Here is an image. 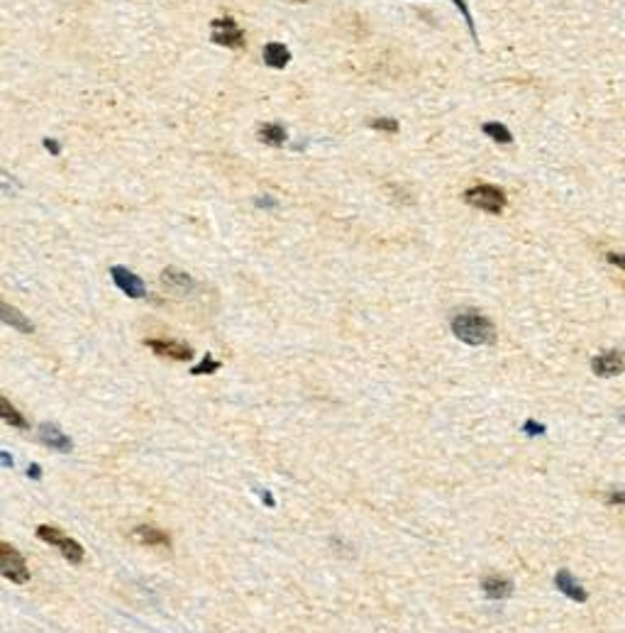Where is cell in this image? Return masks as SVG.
<instances>
[{
	"label": "cell",
	"mask_w": 625,
	"mask_h": 633,
	"mask_svg": "<svg viewBox=\"0 0 625 633\" xmlns=\"http://www.w3.org/2000/svg\"><path fill=\"white\" fill-rule=\"evenodd\" d=\"M452 333L457 340H462L464 345H491L496 340V328L486 315L476 313V311H467V313H459L452 318Z\"/></svg>",
	"instance_id": "cell-1"
},
{
	"label": "cell",
	"mask_w": 625,
	"mask_h": 633,
	"mask_svg": "<svg viewBox=\"0 0 625 633\" xmlns=\"http://www.w3.org/2000/svg\"><path fill=\"white\" fill-rule=\"evenodd\" d=\"M464 201H467L469 206L484 211V213L498 215V213H503L508 198H506V193H503V189H498V186L479 184V186H471L469 191H464Z\"/></svg>",
	"instance_id": "cell-2"
},
{
	"label": "cell",
	"mask_w": 625,
	"mask_h": 633,
	"mask_svg": "<svg viewBox=\"0 0 625 633\" xmlns=\"http://www.w3.org/2000/svg\"><path fill=\"white\" fill-rule=\"evenodd\" d=\"M0 575L17 584H25L29 580V567L23 553L15 545L3 543V540H0Z\"/></svg>",
	"instance_id": "cell-3"
},
{
	"label": "cell",
	"mask_w": 625,
	"mask_h": 633,
	"mask_svg": "<svg viewBox=\"0 0 625 633\" xmlns=\"http://www.w3.org/2000/svg\"><path fill=\"white\" fill-rule=\"evenodd\" d=\"M210 27H212L210 40L215 42V45L228 47V49H242V47H245V32H242L240 25L234 23V17H230V15L218 17V20H212L210 23Z\"/></svg>",
	"instance_id": "cell-4"
},
{
	"label": "cell",
	"mask_w": 625,
	"mask_h": 633,
	"mask_svg": "<svg viewBox=\"0 0 625 633\" xmlns=\"http://www.w3.org/2000/svg\"><path fill=\"white\" fill-rule=\"evenodd\" d=\"M37 538H42L45 543L59 548L66 560H71V562H81V560H84V548H81V545H78L73 538H69L66 533L59 531V528H54V526H39L37 528Z\"/></svg>",
	"instance_id": "cell-5"
},
{
	"label": "cell",
	"mask_w": 625,
	"mask_h": 633,
	"mask_svg": "<svg viewBox=\"0 0 625 633\" xmlns=\"http://www.w3.org/2000/svg\"><path fill=\"white\" fill-rule=\"evenodd\" d=\"M110 276H112V281H115L117 289H120L123 294H127L130 298H145L147 296L145 281L134 274V272L125 270V267H112Z\"/></svg>",
	"instance_id": "cell-6"
},
{
	"label": "cell",
	"mask_w": 625,
	"mask_h": 633,
	"mask_svg": "<svg viewBox=\"0 0 625 633\" xmlns=\"http://www.w3.org/2000/svg\"><path fill=\"white\" fill-rule=\"evenodd\" d=\"M147 345H149L156 355H162V357H169V359H179V362H186V359L193 357L191 345L179 342V340H164V337H156V340H147Z\"/></svg>",
	"instance_id": "cell-7"
},
{
	"label": "cell",
	"mask_w": 625,
	"mask_h": 633,
	"mask_svg": "<svg viewBox=\"0 0 625 633\" xmlns=\"http://www.w3.org/2000/svg\"><path fill=\"white\" fill-rule=\"evenodd\" d=\"M623 367L625 362L620 350H609V353H601L591 359V370L596 377H615L623 372Z\"/></svg>",
	"instance_id": "cell-8"
},
{
	"label": "cell",
	"mask_w": 625,
	"mask_h": 633,
	"mask_svg": "<svg viewBox=\"0 0 625 633\" xmlns=\"http://www.w3.org/2000/svg\"><path fill=\"white\" fill-rule=\"evenodd\" d=\"M39 440L45 445H49V448L59 450V453H71V448H73L71 438L64 435V433L56 426H51V423H42V426H39Z\"/></svg>",
	"instance_id": "cell-9"
},
{
	"label": "cell",
	"mask_w": 625,
	"mask_h": 633,
	"mask_svg": "<svg viewBox=\"0 0 625 633\" xmlns=\"http://www.w3.org/2000/svg\"><path fill=\"white\" fill-rule=\"evenodd\" d=\"M0 320H3L5 325H10V328H15V331H20V333H32L34 331L32 320H29L23 311H17L15 306H10V303H5V301H0Z\"/></svg>",
	"instance_id": "cell-10"
},
{
	"label": "cell",
	"mask_w": 625,
	"mask_h": 633,
	"mask_svg": "<svg viewBox=\"0 0 625 633\" xmlns=\"http://www.w3.org/2000/svg\"><path fill=\"white\" fill-rule=\"evenodd\" d=\"M264 56V64L271 69H286L291 62V51L286 45H281V42H269L267 47H264L262 51Z\"/></svg>",
	"instance_id": "cell-11"
},
{
	"label": "cell",
	"mask_w": 625,
	"mask_h": 633,
	"mask_svg": "<svg viewBox=\"0 0 625 633\" xmlns=\"http://www.w3.org/2000/svg\"><path fill=\"white\" fill-rule=\"evenodd\" d=\"M162 284L167 286V289H171V291H193L195 289V281L191 279L186 272L173 270V267L162 272Z\"/></svg>",
	"instance_id": "cell-12"
},
{
	"label": "cell",
	"mask_w": 625,
	"mask_h": 633,
	"mask_svg": "<svg viewBox=\"0 0 625 633\" xmlns=\"http://www.w3.org/2000/svg\"><path fill=\"white\" fill-rule=\"evenodd\" d=\"M557 589H559L562 594H567V597H572L574 601H586L584 587H581V584L576 582L572 572H567V570H559V572H557Z\"/></svg>",
	"instance_id": "cell-13"
},
{
	"label": "cell",
	"mask_w": 625,
	"mask_h": 633,
	"mask_svg": "<svg viewBox=\"0 0 625 633\" xmlns=\"http://www.w3.org/2000/svg\"><path fill=\"white\" fill-rule=\"evenodd\" d=\"M481 589H484V594L489 597V599H506L508 594L513 592V584L508 582V580L503 577H484L481 580Z\"/></svg>",
	"instance_id": "cell-14"
},
{
	"label": "cell",
	"mask_w": 625,
	"mask_h": 633,
	"mask_svg": "<svg viewBox=\"0 0 625 633\" xmlns=\"http://www.w3.org/2000/svg\"><path fill=\"white\" fill-rule=\"evenodd\" d=\"M259 140H262L264 145H269V147H281V145H286L289 135H286V130L281 128V125L264 123L262 128H259Z\"/></svg>",
	"instance_id": "cell-15"
},
{
	"label": "cell",
	"mask_w": 625,
	"mask_h": 633,
	"mask_svg": "<svg viewBox=\"0 0 625 633\" xmlns=\"http://www.w3.org/2000/svg\"><path fill=\"white\" fill-rule=\"evenodd\" d=\"M134 536L147 545H162V548H169V545H171V540H169L167 533L159 531V528H151V526L134 528Z\"/></svg>",
	"instance_id": "cell-16"
},
{
	"label": "cell",
	"mask_w": 625,
	"mask_h": 633,
	"mask_svg": "<svg viewBox=\"0 0 625 633\" xmlns=\"http://www.w3.org/2000/svg\"><path fill=\"white\" fill-rule=\"evenodd\" d=\"M0 418L5 420V423H10V426H15V428H23V431L27 428L25 416L20 414V411H17L5 396H0Z\"/></svg>",
	"instance_id": "cell-17"
},
{
	"label": "cell",
	"mask_w": 625,
	"mask_h": 633,
	"mask_svg": "<svg viewBox=\"0 0 625 633\" xmlns=\"http://www.w3.org/2000/svg\"><path fill=\"white\" fill-rule=\"evenodd\" d=\"M481 130H484V135H489L493 142H498V145H511V142H513L511 130H508L503 123H484L481 125Z\"/></svg>",
	"instance_id": "cell-18"
},
{
	"label": "cell",
	"mask_w": 625,
	"mask_h": 633,
	"mask_svg": "<svg viewBox=\"0 0 625 633\" xmlns=\"http://www.w3.org/2000/svg\"><path fill=\"white\" fill-rule=\"evenodd\" d=\"M452 3H454V5H457V10L462 12L464 23H467V27H469V34H471V37H474V42H479V32H476L474 17H471V10H469L467 0H452Z\"/></svg>",
	"instance_id": "cell-19"
},
{
	"label": "cell",
	"mask_w": 625,
	"mask_h": 633,
	"mask_svg": "<svg viewBox=\"0 0 625 633\" xmlns=\"http://www.w3.org/2000/svg\"><path fill=\"white\" fill-rule=\"evenodd\" d=\"M369 128L379 130V132H389V135H396V132H398V123L393 118H374V120H369Z\"/></svg>",
	"instance_id": "cell-20"
},
{
	"label": "cell",
	"mask_w": 625,
	"mask_h": 633,
	"mask_svg": "<svg viewBox=\"0 0 625 633\" xmlns=\"http://www.w3.org/2000/svg\"><path fill=\"white\" fill-rule=\"evenodd\" d=\"M218 370H220V362H215L210 355H206L203 362L195 364L193 370H191V374H212V372H218Z\"/></svg>",
	"instance_id": "cell-21"
},
{
	"label": "cell",
	"mask_w": 625,
	"mask_h": 633,
	"mask_svg": "<svg viewBox=\"0 0 625 633\" xmlns=\"http://www.w3.org/2000/svg\"><path fill=\"white\" fill-rule=\"evenodd\" d=\"M0 189H3V191H12V189H17V181L12 179V176L8 174V171H3V169H0Z\"/></svg>",
	"instance_id": "cell-22"
},
{
	"label": "cell",
	"mask_w": 625,
	"mask_h": 633,
	"mask_svg": "<svg viewBox=\"0 0 625 633\" xmlns=\"http://www.w3.org/2000/svg\"><path fill=\"white\" fill-rule=\"evenodd\" d=\"M42 145H45V150L49 152L51 157H59V154H62V145H59V142H56L54 137H47V140L42 142Z\"/></svg>",
	"instance_id": "cell-23"
},
{
	"label": "cell",
	"mask_w": 625,
	"mask_h": 633,
	"mask_svg": "<svg viewBox=\"0 0 625 633\" xmlns=\"http://www.w3.org/2000/svg\"><path fill=\"white\" fill-rule=\"evenodd\" d=\"M523 431L528 433V435H542L545 433V426H540V423H535V420H528L523 426Z\"/></svg>",
	"instance_id": "cell-24"
},
{
	"label": "cell",
	"mask_w": 625,
	"mask_h": 633,
	"mask_svg": "<svg viewBox=\"0 0 625 633\" xmlns=\"http://www.w3.org/2000/svg\"><path fill=\"white\" fill-rule=\"evenodd\" d=\"M606 259H609V262H613L615 267H623V257H620V254H613V252H611V254H606Z\"/></svg>",
	"instance_id": "cell-25"
},
{
	"label": "cell",
	"mask_w": 625,
	"mask_h": 633,
	"mask_svg": "<svg viewBox=\"0 0 625 633\" xmlns=\"http://www.w3.org/2000/svg\"><path fill=\"white\" fill-rule=\"evenodd\" d=\"M29 475H32V477H39V475H42V472H39V467H37V465H32V467H29Z\"/></svg>",
	"instance_id": "cell-26"
}]
</instances>
